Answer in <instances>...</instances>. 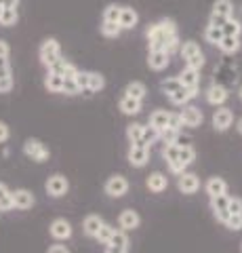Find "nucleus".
I'll return each mask as SVG.
<instances>
[{"instance_id": "f257e3e1", "label": "nucleus", "mask_w": 242, "mask_h": 253, "mask_svg": "<svg viewBox=\"0 0 242 253\" xmlns=\"http://www.w3.org/2000/svg\"><path fill=\"white\" fill-rule=\"evenodd\" d=\"M147 41H150V51H167L169 55L179 51L181 41L177 34V26L173 19H160L152 23L145 32Z\"/></svg>"}, {"instance_id": "f03ea898", "label": "nucleus", "mask_w": 242, "mask_h": 253, "mask_svg": "<svg viewBox=\"0 0 242 253\" xmlns=\"http://www.w3.org/2000/svg\"><path fill=\"white\" fill-rule=\"evenodd\" d=\"M179 53H181V57H183V61H185L187 68L200 70L202 66H205V53L200 51L198 42H194V41L183 42L181 46H179Z\"/></svg>"}, {"instance_id": "7ed1b4c3", "label": "nucleus", "mask_w": 242, "mask_h": 253, "mask_svg": "<svg viewBox=\"0 0 242 253\" xmlns=\"http://www.w3.org/2000/svg\"><path fill=\"white\" fill-rule=\"evenodd\" d=\"M38 55H40V61L51 70L57 61H61V46L55 38H46L40 46V51H38Z\"/></svg>"}, {"instance_id": "20e7f679", "label": "nucleus", "mask_w": 242, "mask_h": 253, "mask_svg": "<svg viewBox=\"0 0 242 253\" xmlns=\"http://www.w3.org/2000/svg\"><path fill=\"white\" fill-rule=\"evenodd\" d=\"M230 17H234V4H232V0H215L208 23H213V26H219L221 28Z\"/></svg>"}, {"instance_id": "39448f33", "label": "nucleus", "mask_w": 242, "mask_h": 253, "mask_svg": "<svg viewBox=\"0 0 242 253\" xmlns=\"http://www.w3.org/2000/svg\"><path fill=\"white\" fill-rule=\"evenodd\" d=\"M23 150H26L28 156H32L34 161H38V163H42V161L49 158V150H46L42 141H38V139H28L26 146H23Z\"/></svg>"}, {"instance_id": "423d86ee", "label": "nucleus", "mask_w": 242, "mask_h": 253, "mask_svg": "<svg viewBox=\"0 0 242 253\" xmlns=\"http://www.w3.org/2000/svg\"><path fill=\"white\" fill-rule=\"evenodd\" d=\"M228 194H221V196H210V207H213L217 219L221 221V224H225L230 217V211H228Z\"/></svg>"}, {"instance_id": "0eeeda50", "label": "nucleus", "mask_w": 242, "mask_h": 253, "mask_svg": "<svg viewBox=\"0 0 242 253\" xmlns=\"http://www.w3.org/2000/svg\"><path fill=\"white\" fill-rule=\"evenodd\" d=\"M127 190H129V181L124 177H120V175L110 177V179H107V184H105V192L110 196H116V199L127 194Z\"/></svg>"}, {"instance_id": "6e6552de", "label": "nucleus", "mask_w": 242, "mask_h": 253, "mask_svg": "<svg viewBox=\"0 0 242 253\" xmlns=\"http://www.w3.org/2000/svg\"><path fill=\"white\" fill-rule=\"evenodd\" d=\"M198 95V89H190V86H179L177 91H173L169 95V99H171V104H175V106H183L187 104L190 99H194Z\"/></svg>"}, {"instance_id": "1a4fd4ad", "label": "nucleus", "mask_w": 242, "mask_h": 253, "mask_svg": "<svg viewBox=\"0 0 242 253\" xmlns=\"http://www.w3.org/2000/svg\"><path fill=\"white\" fill-rule=\"evenodd\" d=\"M107 245V253H127L129 249V239H127V234L124 232H118L116 230L112 234V239L105 243Z\"/></svg>"}, {"instance_id": "9d476101", "label": "nucleus", "mask_w": 242, "mask_h": 253, "mask_svg": "<svg viewBox=\"0 0 242 253\" xmlns=\"http://www.w3.org/2000/svg\"><path fill=\"white\" fill-rule=\"evenodd\" d=\"M11 199L13 207L17 209H30L34 205V194L30 190H15V192H11Z\"/></svg>"}, {"instance_id": "9b49d317", "label": "nucleus", "mask_w": 242, "mask_h": 253, "mask_svg": "<svg viewBox=\"0 0 242 253\" xmlns=\"http://www.w3.org/2000/svg\"><path fill=\"white\" fill-rule=\"evenodd\" d=\"M46 192L51 196H64L68 192V179L64 175H53L46 181Z\"/></svg>"}, {"instance_id": "f8f14e48", "label": "nucleus", "mask_w": 242, "mask_h": 253, "mask_svg": "<svg viewBox=\"0 0 242 253\" xmlns=\"http://www.w3.org/2000/svg\"><path fill=\"white\" fill-rule=\"evenodd\" d=\"M169 57L171 55L167 51H150V55H147V66L156 70V72H160V70H165L169 66Z\"/></svg>"}, {"instance_id": "ddd939ff", "label": "nucleus", "mask_w": 242, "mask_h": 253, "mask_svg": "<svg viewBox=\"0 0 242 253\" xmlns=\"http://www.w3.org/2000/svg\"><path fill=\"white\" fill-rule=\"evenodd\" d=\"M232 121H234V114H232V110H228V108H221V110H217V112L213 114V126L217 131H225L232 125Z\"/></svg>"}, {"instance_id": "4468645a", "label": "nucleus", "mask_w": 242, "mask_h": 253, "mask_svg": "<svg viewBox=\"0 0 242 253\" xmlns=\"http://www.w3.org/2000/svg\"><path fill=\"white\" fill-rule=\"evenodd\" d=\"M137 21H139V15L137 11L133 9V6H122L120 9V28L122 30H133L137 26Z\"/></svg>"}, {"instance_id": "2eb2a0df", "label": "nucleus", "mask_w": 242, "mask_h": 253, "mask_svg": "<svg viewBox=\"0 0 242 253\" xmlns=\"http://www.w3.org/2000/svg\"><path fill=\"white\" fill-rule=\"evenodd\" d=\"M179 83L183 86H190V89H198V83H200V70H194V68H183V72L177 76Z\"/></svg>"}, {"instance_id": "dca6fc26", "label": "nucleus", "mask_w": 242, "mask_h": 253, "mask_svg": "<svg viewBox=\"0 0 242 253\" xmlns=\"http://www.w3.org/2000/svg\"><path fill=\"white\" fill-rule=\"evenodd\" d=\"M198 188H200V181L194 173H181V177H179V190H181V192L194 194Z\"/></svg>"}, {"instance_id": "f3484780", "label": "nucleus", "mask_w": 242, "mask_h": 253, "mask_svg": "<svg viewBox=\"0 0 242 253\" xmlns=\"http://www.w3.org/2000/svg\"><path fill=\"white\" fill-rule=\"evenodd\" d=\"M181 121H183L185 126H198V125L202 123V112H200V108H196V106H187V108H183Z\"/></svg>"}, {"instance_id": "a211bd4d", "label": "nucleus", "mask_w": 242, "mask_h": 253, "mask_svg": "<svg viewBox=\"0 0 242 253\" xmlns=\"http://www.w3.org/2000/svg\"><path fill=\"white\" fill-rule=\"evenodd\" d=\"M129 161H131V165H135V167H143V165L150 161V150L141 148V146H133L129 152Z\"/></svg>"}, {"instance_id": "6ab92c4d", "label": "nucleus", "mask_w": 242, "mask_h": 253, "mask_svg": "<svg viewBox=\"0 0 242 253\" xmlns=\"http://www.w3.org/2000/svg\"><path fill=\"white\" fill-rule=\"evenodd\" d=\"M51 234L55 236V239H59V241L69 239V234H72V226H69L66 219H55L51 224Z\"/></svg>"}, {"instance_id": "aec40b11", "label": "nucleus", "mask_w": 242, "mask_h": 253, "mask_svg": "<svg viewBox=\"0 0 242 253\" xmlns=\"http://www.w3.org/2000/svg\"><path fill=\"white\" fill-rule=\"evenodd\" d=\"M207 99H208V104H213V106H221L223 101L228 99V91H225L221 84H213L207 91Z\"/></svg>"}, {"instance_id": "412c9836", "label": "nucleus", "mask_w": 242, "mask_h": 253, "mask_svg": "<svg viewBox=\"0 0 242 253\" xmlns=\"http://www.w3.org/2000/svg\"><path fill=\"white\" fill-rule=\"evenodd\" d=\"M118 221H120V228H122V230H135V228L139 226V215H137V213L133 211V209H127V211L120 213Z\"/></svg>"}, {"instance_id": "4be33fe9", "label": "nucleus", "mask_w": 242, "mask_h": 253, "mask_svg": "<svg viewBox=\"0 0 242 253\" xmlns=\"http://www.w3.org/2000/svg\"><path fill=\"white\" fill-rule=\"evenodd\" d=\"M51 72H57L59 76H64V78H74V76L78 74V68L74 66V63H69V61H66V59H61V61H57L55 66L51 68Z\"/></svg>"}, {"instance_id": "5701e85b", "label": "nucleus", "mask_w": 242, "mask_h": 253, "mask_svg": "<svg viewBox=\"0 0 242 253\" xmlns=\"http://www.w3.org/2000/svg\"><path fill=\"white\" fill-rule=\"evenodd\" d=\"M44 86L51 93H61V89H64V76H59L57 72H51L49 70V74L44 78Z\"/></svg>"}, {"instance_id": "b1692460", "label": "nucleus", "mask_w": 242, "mask_h": 253, "mask_svg": "<svg viewBox=\"0 0 242 253\" xmlns=\"http://www.w3.org/2000/svg\"><path fill=\"white\" fill-rule=\"evenodd\" d=\"M217 46L223 51V53H236L240 49V36H223L219 42H217Z\"/></svg>"}, {"instance_id": "393cba45", "label": "nucleus", "mask_w": 242, "mask_h": 253, "mask_svg": "<svg viewBox=\"0 0 242 253\" xmlns=\"http://www.w3.org/2000/svg\"><path fill=\"white\" fill-rule=\"evenodd\" d=\"M120 110L124 114H137L139 110H141V101L131 97V95H124V97L120 99Z\"/></svg>"}, {"instance_id": "a878e982", "label": "nucleus", "mask_w": 242, "mask_h": 253, "mask_svg": "<svg viewBox=\"0 0 242 253\" xmlns=\"http://www.w3.org/2000/svg\"><path fill=\"white\" fill-rule=\"evenodd\" d=\"M167 177L162 175V173H152L150 177H147V188L152 190V192H162V190H167Z\"/></svg>"}, {"instance_id": "bb28decb", "label": "nucleus", "mask_w": 242, "mask_h": 253, "mask_svg": "<svg viewBox=\"0 0 242 253\" xmlns=\"http://www.w3.org/2000/svg\"><path fill=\"white\" fill-rule=\"evenodd\" d=\"M225 190H228V184L221 179V177H213V179H208V184H207V192L210 196H221L225 194Z\"/></svg>"}, {"instance_id": "cd10ccee", "label": "nucleus", "mask_w": 242, "mask_h": 253, "mask_svg": "<svg viewBox=\"0 0 242 253\" xmlns=\"http://www.w3.org/2000/svg\"><path fill=\"white\" fill-rule=\"evenodd\" d=\"M101 217H97V215H89L87 219H84V234H89V236H97V232H99V228H101Z\"/></svg>"}, {"instance_id": "c85d7f7f", "label": "nucleus", "mask_w": 242, "mask_h": 253, "mask_svg": "<svg viewBox=\"0 0 242 253\" xmlns=\"http://www.w3.org/2000/svg\"><path fill=\"white\" fill-rule=\"evenodd\" d=\"M127 135H129V139H131V144H133V146H141V148H145V146L141 144L143 125H129V129H127Z\"/></svg>"}, {"instance_id": "c756f323", "label": "nucleus", "mask_w": 242, "mask_h": 253, "mask_svg": "<svg viewBox=\"0 0 242 253\" xmlns=\"http://www.w3.org/2000/svg\"><path fill=\"white\" fill-rule=\"evenodd\" d=\"M205 38H207V42L217 44L223 38V30L219 26H213V23H208L207 30H205Z\"/></svg>"}, {"instance_id": "7c9ffc66", "label": "nucleus", "mask_w": 242, "mask_h": 253, "mask_svg": "<svg viewBox=\"0 0 242 253\" xmlns=\"http://www.w3.org/2000/svg\"><path fill=\"white\" fill-rule=\"evenodd\" d=\"M221 30H223V36H240V32H242V23H240L238 19L230 17V19L221 26Z\"/></svg>"}, {"instance_id": "2f4dec72", "label": "nucleus", "mask_w": 242, "mask_h": 253, "mask_svg": "<svg viewBox=\"0 0 242 253\" xmlns=\"http://www.w3.org/2000/svg\"><path fill=\"white\" fill-rule=\"evenodd\" d=\"M17 19H19L17 9H2V13H0V26H4V28L15 26Z\"/></svg>"}, {"instance_id": "473e14b6", "label": "nucleus", "mask_w": 242, "mask_h": 253, "mask_svg": "<svg viewBox=\"0 0 242 253\" xmlns=\"http://www.w3.org/2000/svg\"><path fill=\"white\" fill-rule=\"evenodd\" d=\"M150 125L156 126V129H165V126H169V112H165V110H158V112H154L150 116Z\"/></svg>"}, {"instance_id": "72a5a7b5", "label": "nucleus", "mask_w": 242, "mask_h": 253, "mask_svg": "<svg viewBox=\"0 0 242 253\" xmlns=\"http://www.w3.org/2000/svg\"><path fill=\"white\" fill-rule=\"evenodd\" d=\"M120 23H116V21H104L101 23V34L107 36V38H116V36H120Z\"/></svg>"}, {"instance_id": "f704fd0d", "label": "nucleus", "mask_w": 242, "mask_h": 253, "mask_svg": "<svg viewBox=\"0 0 242 253\" xmlns=\"http://www.w3.org/2000/svg\"><path fill=\"white\" fill-rule=\"evenodd\" d=\"M145 93H147V89H145L143 83H137L135 81V83H129V86H127V95H131V97H135L139 101L145 97Z\"/></svg>"}, {"instance_id": "c9c22d12", "label": "nucleus", "mask_w": 242, "mask_h": 253, "mask_svg": "<svg viewBox=\"0 0 242 253\" xmlns=\"http://www.w3.org/2000/svg\"><path fill=\"white\" fill-rule=\"evenodd\" d=\"M105 86V78L97 72H89V93H97Z\"/></svg>"}, {"instance_id": "e433bc0d", "label": "nucleus", "mask_w": 242, "mask_h": 253, "mask_svg": "<svg viewBox=\"0 0 242 253\" xmlns=\"http://www.w3.org/2000/svg\"><path fill=\"white\" fill-rule=\"evenodd\" d=\"M160 137V131L158 129H156V126H143V135H141V144L147 148V146H152L154 144V141L156 139H158Z\"/></svg>"}, {"instance_id": "4c0bfd02", "label": "nucleus", "mask_w": 242, "mask_h": 253, "mask_svg": "<svg viewBox=\"0 0 242 253\" xmlns=\"http://www.w3.org/2000/svg\"><path fill=\"white\" fill-rule=\"evenodd\" d=\"M13 209V199L11 192L4 184H0V211H11Z\"/></svg>"}, {"instance_id": "58836bf2", "label": "nucleus", "mask_w": 242, "mask_h": 253, "mask_svg": "<svg viewBox=\"0 0 242 253\" xmlns=\"http://www.w3.org/2000/svg\"><path fill=\"white\" fill-rule=\"evenodd\" d=\"M120 4H107L104 9V21H120Z\"/></svg>"}, {"instance_id": "ea45409f", "label": "nucleus", "mask_w": 242, "mask_h": 253, "mask_svg": "<svg viewBox=\"0 0 242 253\" xmlns=\"http://www.w3.org/2000/svg\"><path fill=\"white\" fill-rule=\"evenodd\" d=\"M194 158H196V152H194V148H192V146L179 148V161H181L183 165H190Z\"/></svg>"}, {"instance_id": "a19ab883", "label": "nucleus", "mask_w": 242, "mask_h": 253, "mask_svg": "<svg viewBox=\"0 0 242 253\" xmlns=\"http://www.w3.org/2000/svg\"><path fill=\"white\" fill-rule=\"evenodd\" d=\"M116 232V228H112V226H107V224H101V228H99V232H97V236L95 239L99 241V243H107L112 239V234Z\"/></svg>"}, {"instance_id": "79ce46f5", "label": "nucleus", "mask_w": 242, "mask_h": 253, "mask_svg": "<svg viewBox=\"0 0 242 253\" xmlns=\"http://www.w3.org/2000/svg\"><path fill=\"white\" fill-rule=\"evenodd\" d=\"M74 83L78 84L80 93H82V91L89 93V72H80V70H78V74L74 76Z\"/></svg>"}, {"instance_id": "37998d69", "label": "nucleus", "mask_w": 242, "mask_h": 253, "mask_svg": "<svg viewBox=\"0 0 242 253\" xmlns=\"http://www.w3.org/2000/svg\"><path fill=\"white\" fill-rule=\"evenodd\" d=\"M179 86H181V83H179V78H177V76L167 78V81H162V91H165L167 95H171L173 91H177Z\"/></svg>"}, {"instance_id": "c03bdc74", "label": "nucleus", "mask_w": 242, "mask_h": 253, "mask_svg": "<svg viewBox=\"0 0 242 253\" xmlns=\"http://www.w3.org/2000/svg\"><path fill=\"white\" fill-rule=\"evenodd\" d=\"M177 129H173V126H165V129H160V137L165 139V144H173L175 137H177Z\"/></svg>"}, {"instance_id": "a18cd8bd", "label": "nucleus", "mask_w": 242, "mask_h": 253, "mask_svg": "<svg viewBox=\"0 0 242 253\" xmlns=\"http://www.w3.org/2000/svg\"><path fill=\"white\" fill-rule=\"evenodd\" d=\"M61 93L76 95V93H80V89H78V84L74 83V78H64V89H61Z\"/></svg>"}, {"instance_id": "49530a36", "label": "nucleus", "mask_w": 242, "mask_h": 253, "mask_svg": "<svg viewBox=\"0 0 242 253\" xmlns=\"http://www.w3.org/2000/svg\"><path fill=\"white\" fill-rule=\"evenodd\" d=\"M228 211H230V215H240L242 213V199H230Z\"/></svg>"}, {"instance_id": "de8ad7c7", "label": "nucleus", "mask_w": 242, "mask_h": 253, "mask_svg": "<svg viewBox=\"0 0 242 253\" xmlns=\"http://www.w3.org/2000/svg\"><path fill=\"white\" fill-rule=\"evenodd\" d=\"M165 158H167V163L179 161V148H177L175 144H169V146L165 148Z\"/></svg>"}, {"instance_id": "09e8293b", "label": "nucleus", "mask_w": 242, "mask_h": 253, "mask_svg": "<svg viewBox=\"0 0 242 253\" xmlns=\"http://www.w3.org/2000/svg\"><path fill=\"white\" fill-rule=\"evenodd\" d=\"M225 226L232 228V230H240V228H242V213H240V215H230L228 221H225Z\"/></svg>"}, {"instance_id": "8fccbe9b", "label": "nucleus", "mask_w": 242, "mask_h": 253, "mask_svg": "<svg viewBox=\"0 0 242 253\" xmlns=\"http://www.w3.org/2000/svg\"><path fill=\"white\" fill-rule=\"evenodd\" d=\"M169 126H173V129H181L183 126V121H181V114H169Z\"/></svg>"}, {"instance_id": "3c124183", "label": "nucleus", "mask_w": 242, "mask_h": 253, "mask_svg": "<svg viewBox=\"0 0 242 253\" xmlns=\"http://www.w3.org/2000/svg\"><path fill=\"white\" fill-rule=\"evenodd\" d=\"M11 89H13V76L0 78V93H9Z\"/></svg>"}, {"instance_id": "603ef678", "label": "nucleus", "mask_w": 242, "mask_h": 253, "mask_svg": "<svg viewBox=\"0 0 242 253\" xmlns=\"http://www.w3.org/2000/svg\"><path fill=\"white\" fill-rule=\"evenodd\" d=\"M190 137H187V135H181V133H177V137H175V141H173V144L177 146V148H183V146H190Z\"/></svg>"}, {"instance_id": "864d4df0", "label": "nucleus", "mask_w": 242, "mask_h": 253, "mask_svg": "<svg viewBox=\"0 0 242 253\" xmlns=\"http://www.w3.org/2000/svg\"><path fill=\"white\" fill-rule=\"evenodd\" d=\"M169 167H171V171H173V173H183V169L187 167V165H183L181 161H171Z\"/></svg>"}, {"instance_id": "5fc2aeb1", "label": "nucleus", "mask_w": 242, "mask_h": 253, "mask_svg": "<svg viewBox=\"0 0 242 253\" xmlns=\"http://www.w3.org/2000/svg\"><path fill=\"white\" fill-rule=\"evenodd\" d=\"M0 4H2L4 9H17V6H19V0H0Z\"/></svg>"}, {"instance_id": "6e6d98bb", "label": "nucleus", "mask_w": 242, "mask_h": 253, "mask_svg": "<svg viewBox=\"0 0 242 253\" xmlns=\"http://www.w3.org/2000/svg\"><path fill=\"white\" fill-rule=\"evenodd\" d=\"M9 53H11L9 44H6L4 41H0V57H6V59H9Z\"/></svg>"}, {"instance_id": "4d7b16f0", "label": "nucleus", "mask_w": 242, "mask_h": 253, "mask_svg": "<svg viewBox=\"0 0 242 253\" xmlns=\"http://www.w3.org/2000/svg\"><path fill=\"white\" fill-rule=\"evenodd\" d=\"M6 137H9V126L0 123V141H6Z\"/></svg>"}, {"instance_id": "13d9d810", "label": "nucleus", "mask_w": 242, "mask_h": 253, "mask_svg": "<svg viewBox=\"0 0 242 253\" xmlns=\"http://www.w3.org/2000/svg\"><path fill=\"white\" fill-rule=\"evenodd\" d=\"M49 253H69L66 247H61V245H53V247L49 249Z\"/></svg>"}, {"instance_id": "bf43d9fd", "label": "nucleus", "mask_w": 242, "mask_h": 253, "mask_svg": "<svg viewBox=\"0 0 242 253\" xmlns=\"http://www.w3.org/2000/svg\"><path fill=\"white\" fill-rule=\"evenodd\" d=\"M6 66H9V59H6V57H0V70L6 68Z\"/></svg>"}, {"instance_id": "052dcab7", "label": "nucleus", "mask_w": 242, "mask_h": 253, "mask_svg": "<svg viewBox=\"0 0 242 253\" xmlns=\"http://www.w3.org/2000/svg\"><path fill=\"white\" fill-rule=\"evenodd\" d=\"M238 131L242 133V118H240V121H238Z\"/></svg>"}, {"instance_id": "680f3d73", "label": "nucleus", "mask_w": 242, "mask_h": 253, "mask_svg": "<svg viewBox=\"0 0 242 253\" xmlns=\"http://www.w3.org/2000/svg\"><path fill=\"white\" fill-rule=\"evenodd\" d=\"M2 9H4V6H2V4H0V13H2Z\"/></svg>"}, {"instance_id": "e2e57ef3", "label": "nucleus", "mask_w": 242, "mask_h": 253, "mask_svg": "<svg viewBox=\"0 0 242 253\" xmlns=\"http://www.w3.org/2000/svg\"><path fill=\"white\" fill-rule=\"evenodd\" d=\"M240 99H242V89H240Z\"/></svg>"}]
</instances>
